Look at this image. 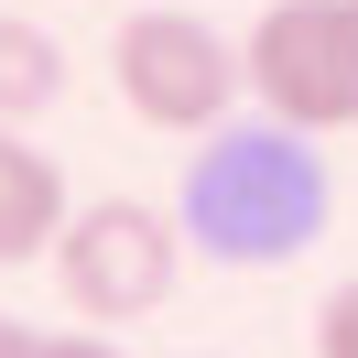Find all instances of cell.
I'll return each mask as SVG.
<instances>
[{"label":"cell","mask_w":358,"mask_h":358,"mask_svg":"<svg viewBox=\"0 0 358 358\" xmlns=\"http://www.w3.org/2000/svg\"><path fill=\"white\" fill-rule=\"evenodd\" d=\"M185 271V217H163L152 196H98L66 217V239H55V293H66L87 326H131V315H152L163 293H174Z\"/></svg>","instance_id":"obj_4"},{"label":"cell","mask_w":358,"mask_h":358,"mask_svg":"<svg viewBox=\"0 0 358 358\" xmlns=\"http://www.w3.org/2000/svg\"><path fill=\"white\" fill-rule=\"evenodd\" d=\"M55 98H66V55H55L44 22H22V11H0V120H44Z\"/></svg>","instance_id":"obj_6"},{"label":"cell","mask_w":358,"mask_h":358,"mask_svg":"<svg viewBox=\"0 0 358 358\" xmlns=\"http://www.w3.org/2000/svg\"><path fill=\"white\" fill-rule=\"evenodd\" d=\"M0 358H33V336H22V326H11V315H0Z\"/></svg>","instance_id":"obj_9"},{"label":"cell","mask_w":358,"mask_h":358,"mask_svg":"<svg viewBox=\"0 0 358 358\" xmlns=\"http://www.w3.org/2000/svg\"><path fill=\"white\" fill-rule=\"evenodd\" d=\"M33 358H120V348H98V336H33Z\"/></svg>","instance_id":"obj_8"},{"label":"cell","mask_w":358,"mask_h":358,"mask_svg":"<svg viewBox=\"0 0 358 358\" xmlns=\"http://www.w3.org/2000/svg\"><path fill=\"white\" fill-rule=\"evenodd\" d=\"M250 66V98L261 120L326 141V131H358V0H271L239 44Z\"/></svg>","instance_id":"obj_2"},{"label":"cell","mask_w":358,"mask_h":358,"mask_svg":"<svg viewBox=\"0 0 358 358\" xmlns=\"http://www.w3.org/2000/svg\"><path fill=\"white\" fill-rule=\"evenodd\" d=\"M109 76H120V109L141 131H174V141H206L250 87L239 44L217 22H196V11H131L109 44Z\"/></svg>","instance_id":"obj_3"},{"label":"cell","mask_w":358,"mask_h":358,"mask_svg":"<svg viewBox=\"0 0 358 358\" xmlns=\"http://www.w3.org/2000/svg\"><path fill=\"white\" fill-rule=\"evenodd\" d=\"M326 163L304 152V131H282V120H261V131H206V152L185 163V239L206 250V261L228 271H271V261H304L315 239H326Z\"/></svg>","instance_id":"obj_1"},{"label":"cell","mask_w":358,"mask_h":358,"mask_svg":"<svg viewBox=\"0 0 358 358\" xmlns=\"http://www.w3.org/2000/svg\"><path fill=\"white\" fill-rule=\"evenodd\" d=\"M66 174H55V152H33L22 120H0V271L22 261H55V239H66Z\"/></svg>","instance_id":"obj_5"},{"label":"cell","mask_w":358,"mask_h":358,"mask_svg":"<svg viewBox=\"0 0 358 358\" xmlns=\"http://www.w3.org/2000/svg\"><path fill=\"white\" fill-rule=\"evenodd\" d=\"M315 358H358V282H336L315 304Z\"/></svg>","instance_id":"obj_7"}]
</instances>
